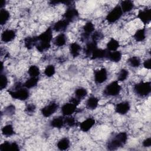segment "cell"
I'll return each mask as SVG.
<instances>
[{"label":"cell","mask_w":151,"mask_h":151,"mask_svg":"<svg viewBox=\"0 0 151 151\" xmlns=\"http://www.w3.org/2000/svg\"><path fill=\"white\" fill-rule=\"evenodd\" d=\"M104 35L102 32L100 31H95L91 35L92 41L97 43V42L103 39Z\"/></svg>","instance_id":"8d00e7d4"},{"label":"cell","mask_w":151,"mask_h":151,"mask_svg":"<svg viewBox=\"0 0 151 151\" xmlns=\"http://www.w3.org/2000/svg\"><path fill=\"white\" fill-rule=\"evenodd\" d=\"M55 73V69L54 65L50 64L46 67L45 70H44V74L45 75L48 77H52Z\"/></svg>","instance_id":"e575fe53"},{"label":"cell","mask_w":151,"mask_h":151,"mask_svg":"<svg viewBox=\"0 0 151 151\" xmlns=\"http://www.w3.org/2000/svg\"><path fill=\"white\" fill-rule=\"evenodd\" d=\"M15 107L12 104H11L7 106L4 110L5 114L8 116L13 115L14 114H15Z\"/></svg>","instance_id":"f35d334b"},{"label":"cell","mask_w":151,"mask_h":151,"mask_svg":"<svg viewBox=\"0 0 151 151\" xmlns=\"http://www.w3.org/2000/svg\"><path fill=\"white\" fill-rule=\"evenodd\" d=\"M99 99L95 96L90 97L86 102L87 107L90 110L96 109L99 104Z\"/></svg>","instance_id":"cb8c5ba5"},{"label":"cell","mask_w":151,"mask_h":151,"mask_svg":"<svg viewBox=\"0 0 151 151\" xmlns=\"http://www.w3.org/2000/svg\"><path fill=\"white\" fill-rule=\"evenodd\" d=\"M143 66L146 69H150V59L149 58L146 60H145L143 63Z\"/></svg>","instance_id":"bcb514c9"},{"label":"cell","mask_w":151,"mask_h":151,"mask_svg":"<svg viewBox=\"0 0 151 151\" xmlns=\"http://www.w3.org/2000/svg\"><path fill=\"white\" fill-rule=\"evenodd\" d=\"M3 67H4L3 63H2V62H1V72L2 71V70H3Z\"/></svg>","instance_id":"c3c4849f"},{"label":"cell","mask_w":151,"mask_h":151,"mask_svg":"<svg viewBox=\"0 0 151 151\" xmlns=\"http://www.w3.org/2000/svg\"><path fill=\"white\" fill-rule=\"evenodd\" d=\"M38 81V77H31L29 79H28L24 83V86L27 88H31L37 86Z\"/></svg>","instance_id":"f546056e"},{"label":"cell","mask_w":151,"mask_h":151,"mask_svg":"<svg viewBox=\"0 0 151 151\" xmlns=\"http://www.w3.org/2000/svg\"><path fill=\"white\" fill-rule=\"evenodd\" d=\"M135 93L140 97H145L149 95L151 91V83L150 81H142L134 87Z\"/></svg>","instance_id":"277c9868"},{"label":"cell","mask_w":151,"mask_h":151,"mask_svg":"<svg viewBox=\"0 0 151 151\" xmlns=\"http://www.w3.org/2000/svg\"><path fill=\"white\" fill-rule=\"evenodd\" d=\"M83 28V32L81 35V38L83 40H87L90 35L94 32V26L91 22L88 21L85 24Z\"/></svg>","instance_id":"8fae6325"},{"label":"cell","mask_w":151,"mask_h":151,"mask_svg":"<svg viewBox=\"0 0 151 151\" xmlns=\"http://www.w3.org/2000/svg\"><path fill=\"white\" fill-rule=\"evenodd\" d=\"M5 4H6V1H2V2H1V9H2V8H3V6L5 5Z\"/></svg>","instance_id":"7dc6e473"},{"label":"cell","mask_w":151,"mask_h":151,"mask_svg":"<svg viewBox=\"0 0 151 151\" xmlns=\"http://www.w3.org/2000/svg\"><path fill=\"white\" fill-rule=\"evenodd\" d=\"M143 146L144 147H150L151 146V138L148 137L143 140Z\"/></svg>","instance_id":"ee69618b"},{"label":"cell","mask_w":151,"mask_h":151,"mask_svg":"<svg viewBox=\"0 0 151 151\" xmlns=\"http://www.w3.org/2000/svg\"><path fill=\"white\" fill-rule=\"evenodd\" d=\"M87 94V91L83 87H79L75 90V97L81 100Z\"/></svg>","instance_id":"d6a6232c"},{"label":"cell","mask_w":151,"mask_h":151,"mask_svg":"<svg viewBox=\"0 0 151 151\" xmlns=\"http://www.w3.org/2000/svg\"><path fill=\"white\" fill-rule=\"evenodd\" d=\"M19 150V147L18 145L16 142H12L11 144V151H18Z\"/></svg>","instance_id":"7bdbcfd3"},{"label":"cell","mask_w":151,"mask_h":151,"mask_svg":"<svg viewBox=\"0 0 151 151\" xmlns=\"http://www.w3.org/2000/svg\"><path fill=\"white\" fill-rule=\"evenodd\" d=\"M28 73L30 77H38V76L40 74V71L38 67H37L35 65H32L29 67L28 71Z\"/></svg>","instance_id":"1f68e13d"},{"label":"cell","mask_w":151,"mask_h":151,"mask_svg":"<svg viewBox=\"0 0 151 151\" xmlns=\"http://www.w3.org/2000/svg\"><path fill=\"white\" fill-rule=\"evenodd\" d=\"M76 120L73 117L71 116H67L64 119V123L70 127H73L76 124Z\"/></svg>","instance_id":"ab89813d"},{"label":"cell","mask_w":151,"mask_h":151,"mask_svg":"<svg viewBox=\"0 0 151 151\" xmlns=\"http://www.w3.org/2000/svg\"><path fill=\"white\" fill-rule=\"evenodd\" d=\"M120 6L123 12H128L134 8V4L132 1L125 0L122 1Z\"/></svg>","instance_id":"7402d4cb"},{"label":"cell","mask_w":151,"mask_h":151,"mask_svg":"<svg viewBox=\"0 0 151 151\" xmlns=\"http://www.w3.org/2000/svg\"><path fill=\"white\" fill-rule=\"evenodd\" d=\"M10 18V14L5 9H1L0 11V24L3 25L6 24V22L9 20Z\"/></svg>","instance_id":"4316f807"},{"label":"cell","mask_w":151,"mask_h":151,"mask_svg":"<svg viewBox=\"0 0 151 151\" xmlns=\"http://www.w3.org/2000/svg\"><path fill=\"white\" fill-rule=\"evenodd\" d=\"M97 42L91 41V42H89L86 44V47L84 48V53L87 57L91 56L93 52L96 48H97Z\"/></svg>","instance_id":"44dd1931"},{"label":"cell","mask_w":151,"mask_h":151,"mask_svg":"<svg viewBox=\"0 0 151 151\" xmlns=\"http://www.w3.org/2000/svg\"><path fill=\"white\" fill-rule=\"evenodd\" d=\"M107 50L109 51H117L118 48L120 46L119 42L118 41L114 38H111L107 44Z\"/></svg>","instance_id":"484cf974"},{"label":"cell","mask_w":151,"mask_h":151,"mask_svg":"<svg viewBox=\"0 0 151 151\" xmlns=\"http://www.w3.org/2000/svg\"><path fill=\"white\" fill-rule=\"evenodd\" d=\"M128 63L133 67H138L140 65V60L137 57H132L128 59Z\"/></svg>","instance_id":"836d02e7"},{"label":"cell","mask_w":151,"mask_h":151,"mask_svg":"<svg viewBox=\"0 0 151 151\" xmlns=\"http://www.w3.org/2000/svg\"><path fill=\"white\" fill-rule=\"evenodd\" d=\"M8 84V78L5 74H1L0 77V89L2 90L5 88Z\"/></svg>","instance_id":"74e56055"},{"label":"cell","mask_w":151,"mask_h":151,"mask_svg":"<svg viewBox=\"0 0 151 151\" xmlns=\"http://www.w3.org/2000/svg\"><path fill=\"white\" fill-rule=\"evenodd\" d=\"M80 101H81V100L78 99L76 97H72V98L71 99V100H70V102H71V103H73V104H74V105H76V106H77L80 104Z\"/></svg>","instance_id":"f6af8a7d"},{"label":"cell","mask_w":151,"mask_h":151,"mask_svg":"<svg viewBox=\"0 0 151 151\" xmlns=\"http://www.w3.org/2000/svg\"><path fill=\"white\" fill-rule=\"evenodd\" d=\"M57 146V147L61 150H66L70 146V140L67 138L64 137L58 142Z\"/></svg>","instance_id":"f1b7e54d"},{"label":"cell","mask_w":151,"mask_h":151,"mask_svg":"<svg viewBox=\"0 0 151 151\" xmlns=\"http://www.w3.org/2000/svg\"><path fill=\"white\" fill-rule=\"evenodd\" d=\"M134 38L137 42L143 41L146 38V29L145 28H141L137 29L134 34Z\"/></svg>","instance_id":"83f0119b"},{"label":"cell","mask_w":151,"mask_h":151,"mask_svg":"<svg viewBox=\"0 0 151 151\" xmlns=\"http://www.w3.org/2000/svg\"><path fill=\"white\" fill-rule=\"evenodd\" d=\"M64 123H65L64 119H63V117L61 116L54 117L50 122L51 126L55 127V128H58V129H60V128L63 127Z\"/></svg>","instance_id":"603a6c76"},{"label":"cell","mask_w":151,"mask_h":151,"mask_svg":"<svg viewBox=\"0 0 151 151\" xmlns=\"http://www.w3.org/2000/svg\"><path fill=\"white\" fill-rule=\"evenodd\" d=\"M21 83H17L14 85V89L8 90V93L14 99L19 100H25L29 96V93L27 88H23Z\"/></svg>","instance_id":"3957f363"},{"label":"cell","mask_w":151,"mask_h":151,"mask_svg":"<svg viewBox=\"0 0 151 151\" xmlns=\"http://www.w3.org/2000/svg\"><path fill=\"white\" fill-rule=\"evenodd\" d=\"M16 36L15 31L13 29H6L1 34V40L4 42H8L12 41Z\"/></svg>","instance_id":"5bb4252c"},{"label":"cell","mask_w":151,"mask_h":151,"mask_svg":"<svg viewBox=\"0 0 151 151\" xmlns=\"http://www.w3.org/2000/svg\"><path fill=\"white\" fill-rule=\"evenodd\" d=\"M38 42L36 48L40 52H43L51 47V41L52 38V29L51 27H48L45 31L37 36Z\"/></svg>","instance_id":"6da1fadb"},{"label":"cell","mask_w":151,"mask_h":151,"mask_svg":"<svg viewBox=\"0 0 151 151\" xmlns=\"http://www.w3.org/2000/svg\"><path fill=\"white\" fill-rule=\"evenodd\" d=\"M58 108V104L55 102H52L41 109V114L45 117H50L57 111Z\"/></svg>","instance_id":"52a82bcc"},{"label":"cell","mask_w":151,"mask_h":151,"mask_svg":"<svg viewBox=\"0 0 151 151\" xmlns=\"http://www.w3.org/2000/svg\"><path fill=\"white\" fill-rule=\"evenodd\" d=\"M128 76H129V71L123 68L119 73V74L117 76V80L120 81H124L127 78Z\"/></svg>","instance_id":"d590c367"},{"label":"cell","mask_w":151,"mask_h":151,"mask_svg":"<svg viewBox=\"0 0 151 151\" xmlns=\"http://www.w3.org/2000/svg\"><path fill=\"white\" fill-rule=\"evenodd\" d=\"M137 17L145 24L149 23L151 19V9L145 8L139 11Z\"/></svg>","instance_id":"30bf717a"},{"label":"cell","mask_w":151,"mask_h":151,"mask_svg":"<svg viewBox=\"0 0 151 151\" xmlns=\"http://www.w3.org/2000/svg\"><path fill=\"white\" fill-rule=\"evenodd\" d=\"M94 81L97 84H101L106 81L107 71L106 68H101L94 71Z\"/></svg>","instance_id":"9c48e42d"},{"label":"cell","mask_w":151,"mask_h":151,"mask_svg":"<svg viewBox=\"0 0 151 151\" xmlns=\"http://www.w3.org/2000/svg\"><path fill=\"white\" fill-rule=\"evenodd\" d=\"M11 143L5 141L4 143H2L0 145V150L1 151H7V150H10L11 149Z\"/></svg>","instance_id":"60d3db41"},{"label":"cell","mask_w":151,"mask_h":151,"mask_svg":"<svg viewBox=\"0 0 151 151\" xmlns=\"http://www.w3.org/2000/svg\"><path fill=\"white\" fill-rule=\"evenodd\" d=\"M94 124L95 120L91 117H89L81 123L80 125V128L83 132H87L92 128Z\"/></svg>","instance_id":"9a60e30c"},{"label":"cell","mask_w":151,"mask_h":151,"mask_svg":"<svg viewBox=\"0 0 151 151\" xmlns=\"http://www.w3.org/2000/svg\"><path fill=\"white\" fill-rule=\"evenodd\" d=\"M123 11L120 5L116 6L112 9L106 16V20L110 23H113L117 21L122 17Z\"/></svg>","instance_id":"8992f818"},{"label":"cell","mask_w":151,"mask_h":151,"mask_svg":"<svg viewBox=\"0 0 151 151\" xmlns=\"http://www.w3.org/2000/svg\"><path fill=\"white\" fill-rule=\"evenodd\" d=\"M63 17L65 20L69 22L73 21L76 18L78 17V12L76 8L73 6H69L64 12Z\"/></svg>","instance_id":"ba28073f"},{"label":"cell","mask_w":151,"mask_h":151,"mask_svg":"<svg viewBox=\"0 0 151 151\" xmlns=\"http://www.w3.org/2000/svg\"><path fill=\"white\" fill-rule=\"evenodd\" d=\"M130 109V103L128 101H122L118 103L115 107V111L116 113L120 114H126Z\"/></svg>","instance_id":"7c38bea8"},{"label":"cell","mask_w":151,"mask_h":151,"mask_svg":"<svg viewBox=\"0 0 151 151\" xmlns=\"http://www.w3.org/2000/svg\"><path fill=\"white\" fill-rule=\"evenodd\" d=\"M69 24H70V22L67 20H65V19L59 20L54 24L52 29L57 32L63 31L67 29Z\"/></svg>","instance_id":"2e32d148"},{"label":"cell","mask_w":151,"mask_h":151,"mask_svg":"<svg viewBox=\"0 0 151 151\" xmlns=\"http://www.w3.org/2000/svg\"><path fill=\"white\" fill-rule=\"evenodd\" d=\"M70 52L73 57H77L79 55L81 50V46L77 42H73L70 45Z\"/></svg>","instance_id":"ffe728a7"},{"label":"cell","mask_w":151,"mask_h":151,"mask_svg":"<svg viewBox=\"0 0 151 151\" xmlns=\"http://www.w3.org/2000/svg\"><path fill=\"white\" fill-rule=\"evenodd\" d=\"M121 86L117 81H114L109 84L104 90L103 93L107 96H116L121 91Z\"/></svg>","instance_id":"5b68a950"},{"label":"cell","mask_w":151,"mask_h":151,"mask_svg":"<svg viewBox=\"0 0 151 151\" xmlns=\"http://www.w3.org/2000/svg\"><path fill=\"white\" fill-rule=\"evenodd\" d=\"M2 133L5 136H11L14 134L13 126L11 124H6L2 129Z\"/></svg>","instance_id":"4dcf8cb0"},{"label":"cell","mask_w":151,"mask_h":151,"mask_svg":"<svg viewBox=\"0 0 151 151\" xmlns=\"http://www.w3.org/2000/svg\"><path fill=\"white\" fill-rule=\"evenodd\" d=\"M77 109V106L71 102L64 104L61 107V111L64 116H68L74 113Z\"/></svg>","instance_id":"4fadbf2b"},{"label":"cell","mask_w":151,"mask_h":151,"mask_svg":"<svg viewBox=\"0 0 151 151\" xmlns=\"http://www.w3.org/2000/svg\"><path fill=\"white\" fill-rule=\"evenodd\" d=\"M108 50L105 49H101V48H96L91 54V58L92 60H96L99 58H106Z\"/></svg>","instance_id":"e0dca14e"},{"label":"cell","mask_w":151,"mask_h":151,"mask_svg":"<svg viewBox=\"0 0 151 151\" xmlns=\"http://www.w3.org/2000/svg\"><path fill=\"white\" fill-rule=\"evenodd\" d=\"M67 38L65 35L63 33H61L55 37L54 44L57 47H63L65 44Z\"/></svg>","instance_id":"d4e9b609"},{"label":"cell","mask_w":151,"mask_h":151,"mask_svg":"<svg viewBox=\"0 0 151 151\" xmlns=\"http://www.w3.org/2000/svg\"><path fill=\"white\" fill-rule=\"evenodd\" d=\"M109 60L113 62H119L122 59V53L119 51H108L107 57Z\"/></svg>","instance_id":"d6986e66"},{"label":"cell","mask_w":151,"mask_h":151,"mask_svg":"<svg viewBox=\"0 0 151 151\" xmlns=\"http://www.w3.org/2000/svg\"><path fill=\"white\" fill-rule=\"evenodd\" d=\"M37 42H38L37 36L27 37L24 40L25 47L28 50L32 48V47H34V46H36Z\"/></svg>","instance_id":"ac0fdd59"},{"label":"cell","mask_w":151,"mask_h":151,"mask_svg":"<svg viewBox=\"0 0 151 151\" xmlns=\"http://www.w3.org/2000/svg\"><path fill=\"white\" fill-rule=\"evenodd\" d=\"M127 140V133L126 132H120L107 143V148L110 150H116L123 147L126 144Z\"/></svg>","instance_id":"7a4b0ae2"},{"label":"cell","mask_w":151,"mask_h":151,"mask_svg":"<svg viewBox=\"0 0 151 151\" xmlns=\"http://www.w3.org/2000/svg\"><path fill=\"white\" fill-rule=\"evenodd\" d=\"M35 109H36V107L35 106L34 104H28L26 107H25V111L27 113H33L35 110Z\"/></svg>","instance_id":"b9f144b4"}]
</instances>
